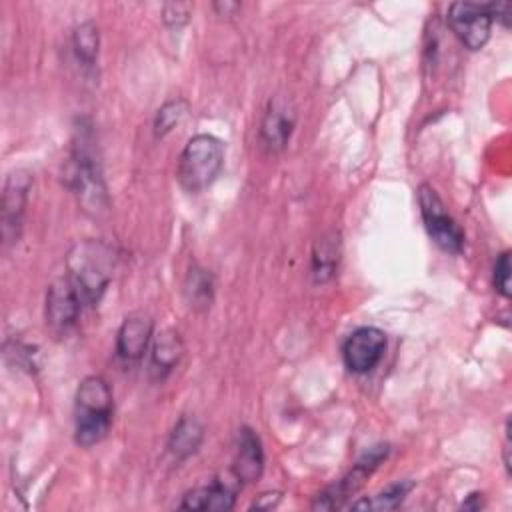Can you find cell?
<instances>
[{
  "label": "cell",
  "instance_id": "7",
  "mask_svg": "<svg viewBox=\"0 0 512 512\" xmlns=\"http://www.w3.org/2000/svg\"><path fill=\"white\" fill-rule=\"evenodd\" d=\"M82 308H84V302L66 274L56 278L48 286L44 318H46V326L56 336H64L76 326Z\"/></svg>",
  "mask_w": 512,
  "mask_h": 512
},
{
  "label": "cell",
  "instance_id": "16",
  "mask_svg": "<svg viewBox=\"0 0 512 512\" xmlns=\"http://www.w3.org/2000/svg\"><path fill=\"white\" fill-rule=\"evenodd\" d=\"M202 438H204V428L202 424L192 418V416H182L174 430L170 432V438H168V450L172 452L174 458L182 460V458H188L190 454H194L200 444H202Z\"/></svg>",
  "mask_w": 512,
  "mask_h": 512
},
{
  "label": "cell",
  "instance_id": "6",
  "mask_svg": "<svg viewBox=\"0 0 512 512\" xmlns=\"http://www.w3.org/2000/svg\"><path fill=\"white\" fill-rule=\"evenodd\" d=\"M448 26L456 34V38L468 48V50H480L490 38L492 28V10L488 4H476V2H454L448 8Z\"/></svg>",
  "mask_w": 512,
  "mask_h": 512
},
{
  "label": "cell",
  "instance_id": "3",
  "mask_svg": "<svg viewBox=\"0 0 512 512\" xmlns=\"http://www.w3.org/2000/svg\"><path fill=\"white\" fill-rule=\"evenodd\" d=\"M222 166H224L222 142L212 134H196L186 142L178 158L176 178L186 192L198 194L218 178Z\"/></svg>",
  "mask_w": 512,
  "mask_h": 512
},
{
  "label": "cell",
  "instance_id": "12",
  "mask_svg": "<svg viewBox=\"0 0 512 512\" xmlns=\"http://www.w3.org/2000/svg\"><path fill=\"white\" fill-rule=\"evenodd\" d=\"M294 112L288 108V104L280 98L270 102L262 124H260V142L268 152H280L294 130Z\"/></svg>",
  "mask_w": 512,
  "mask_h": 512
},
{
  "label": "cell",
  "instance_id": "8",
  "mask_svg": "<svg viewBox=\"0 0 512 512\" xmlns=\"http://www.w3.org/2000/svg\"><path fill=\"white\" fill-rule=\"evenodd\" d=\"M386 352V334L376 326L356 328L342 344V358L350 372L366 374L376 368Z\"/></svg>",
  "mask_w": 512,
  "mask_h": 512
},
{
  "label": "cell",
  "instance_id": "10",
  "mask_svg": "<svg viewBox=\"0 0 512 512\" xmlns=\"http://www.w3.org/2000/svg\"><path fill=\"white\" fill-rule=\"evenodd\" d=\"M32 188V176L26 170H12L4 182L2 194V234L6 242H14L20 236L22 216Z\"/></svg>",
  "mask_w": 512,
  "mask_h": 512
},
{
  "label": "cell",
  "instance_id": "5",
  "mask_svg": "<svg viewBox=\"0 0 512 512\" xmlns=\"http://www.w3.org/2000/svg\"><path fill=\"white\" fill-rule=\"evenodd\" d=\"M418 204L420 214L426 226V232L436 242L438 248L450 254H460L464 248V232L456 224V220L448 214L444 202L436 194V190L428 184L418 188Z\"/></svg>",
  "mask_w": 512,
  "mask_h": 512
},
{
  "label": "cell",
  "instance_id": "13",
  "mask_svg": "<svg viewBox=\"0 0 512 512\" xmlns=\"http://www.w3.org/2000/svg\"><path fill=\"white\" fill-rule=\"evenodd\" d=\"M234 476L238 482H254L260 478L264 470V450L258 434L244 426L238 432V446H236V456L232 464Z\"/></svg>",
  "mask_w": 512,
  "mask_h": 512
},
{
  "label": "cell",
  "instance_id": "25",
  "mask_svg": "<svg viewBox=\"0 0 512 512\" xmlns=\"http://www.w3.org/2000/svg\"><path fill=\"white\" fill-rule=\"evenodd\" d=\"M482 506H484V504H482V494H478V492L470 494L468 500L462 502V508H464V510H480Z\"/></svg>",
  "mask_w": 512,
  "mask_h": 512
},
{
  "label": "cell",
  "instance_id": "23",
  "mask_svg": "<svg viewBox=\"0 0 512 512\" xmlns=\"http://www.w3.org/2000/svg\"><path fill=\"white\" fill-rule=\"evenodd\" d=\"M190 4H166L164 6V20L170 26H180L188 20Z\"/></svg>",
  "mask_w": 512,
  "mask_h": 512
},
{
  "label": "cell",
  "instance_id": "9",
  "mask_svg": "<svg viewBox=\"0 0 512 512\" xmlns=\"http://www.w3.org/2000/svg\"><path fill=\"white\" fill-rule=\"evenodd\" d=\"M386 456H388V446L386 444L372 446L368 452H364V456L354 464V468L340 482H336L334 486L326 488L322 494L316 496L312 508H326V510L340 508L342 502L346 498H350L364 484V480L378 468V464Z\"/></svg>",
  "mask_w": 512,
  "mask_h": 512
},
{
  "label": "cell",
  "instance_id": "20",
  "mask_svg": "<svg viewBox=\"0 0 512 512\" xmlns=\"http://www.w3.org/2000/svg\"><path fill=\"white\" fill-rule=\"evenodd\" d=\"M186 294L194 306H210L212 300V278L206 270L194 266L186 278Z\"/></svg>",
  "mask_w": 512,
  "mask_h": 512
},
{
  "label": "cell",
  "instance_id": "2",
  "mask_svg": "<svg viewBox=\"0 0 512 512\" xmlns=\"http://www.w3.org/2000/svg\"><path fill=\"white\" fill-rule=\"evenodd\" d=\"M112 424V392L104 378L86 376L76 390V444L90 448L98 444Z\"/></svg>",
  "mask_w": 512,
  "mask_h": 512
},
{
  "label": "cell",
  "instance_id": "15",
  "mask_svg": "<svg viewBox=\"0 0 512 512\" xmlns=\"http://www.w3.org/2000/svg\"><path fill=\"white\" fill-rule=\"evenodd\" d=\"M234 502H236L234 490L226 482L214 480L206 486L190 490L182 498L180 508L182 510H202V512H206V510H232Z\"/></svg>",
  "mask_w": 512,
  "mask_h": 512
},
{
  "label": "cell",
  "instance_id": "14",
  "mask_svg": "<svg viewBox=\"0 0 512 512\" xmlns=\"http://www.w3.org/2000/svg\"><path fill=\"white\" fill-rule=\"evenodd\" d=\"M184 352L182 340L174 330H162L152 340L150 350V374L156 380H164L180 362Z\"/></svg>",
  "mask_w": 512,
  "mask_h": 512
},
{
  "label": "cell",
  "instance_id": "22",
  "mask_svg": "<svg viewBox=\"0 0 512 512\" xmlns=\"http://www.w3.org/2000/svg\"><path fill=\"white\" fill-rule=\"evenodd\" d=\"M494 286L504 298L510 296V252H502L494 264Z\"/></svg>",
  "mask_w": 512,
  "mask_h": 512
},
{
  "label": "cell",
  "instance_id": "17",
  "mask_svg": "<svg viewBox=\"0 0 512 512\" xmlns=\"http://www.w3.org/2000/svg\"><path fill=\"white\" fill-rule=\"evenodd\" d=\"M338 254H340V242L338 234H328L322 236L316 242V248L312 252V276L316 282H326L332 278L336 264H338Z\"/></svg>",
  "mask_w": 512,
  "mask_h": 512
},
{
  "label": "cell",
  "instance_id": "26",
  "mask_svg": "<svg viewBox=\"0 0 512 512\" xmlns=\"http://www.w3.org/2000/svg\"><path fill=\"white\" fill-rule=\"evenodd\" d=\"M214 8H216V10L222 8V12H228V10H236L238 4H226V2H224V4H214Z\"/></svg>",
  "mask_w": 512,
  "mask_h": 512
},
{
  "label": "cell",
  "instance_id": "1",
  "mask_svg": "<svg viewBox=\"0 0 512 512\" xmlns=\"http://www.w3.org/2000/svg\"><path fill=\"white\" fill-rule=\"evenodd\" d=\"M112 250L100 240H82L72 246L66 258V276L80 294L84 306L100 302L112 278Z\"/></svg>",
  "mask_w": 512,
  "mask_h": 512
},
{
  "label": "cell",
  "instance_id": "19",
  "mask_svg": "<svg viewBox=\"0 0 512 512\" xmlns=\"http://www.w3.org/2000/svg\"><path fill=\"white\" fill-rule=\"evenodd\" d=\"M72 44L78 60L84 66H92L98 56V28L94 26V22H82L80 26H76L72 34Z\"/></svg>",
  "mask_w": 512,
  "mask_h": 512
},
{
  "label": "cell",
  "instance_id": "21",
  "mask_svg": "<svg viewBox=\"0 0 512 512\" xmlns=\"http://www.w3.org/2000/svg\"><path fill=\"white\" fill-rule=\"evenodd\" d=\"M188 106L184 100H170L166 102L158 114H156V120H154V132L156 136H164L168 134L176 124H180V120L184 118Z\"/></svg>",
  "mask_w": 512,
  "mask_h": 512
},
{
  "label": "cell",
  "instance_id": "11",
  "mask_svg": "<svg viewBox=\"0 0 512 512\" xmlns=\"http://www.w3.org/2000/svg\"><path fill=\"white\" fill-rule=\"evenodd\" d=\"M152 340V320L144 314L128 316L116 334V354L122 362L134 364L148 350Z\"/></svg>",
  "mask_w": 512,
  "mask_h": 512
},
{
  "label": "cell",
  "instance_id": "24",
  "mask_svg": "<svg viewBox=\"0 0 512 512\" xmlns=\"http://www.w3.org/2000/svg\"><path fill=\"white\" fill-rule=\"evenodd\" d=\"M278 502H280V494H278V492H266V494H260V498H258L252 506L270 510V508H274Z\"/></svg>",
  "mask_w": 512,
  "mask_h": 512
},
{
  "label": "cell",
  "instance_id": "4",
  "mask_svg": "<svg viewBox=\"0 0 512 512\" xmlns=\"http://www.w3.org/2000/svg\"><path fill=\"white\" fill-rule=\"evenodd\" d=\"M68 184L86 212L98 214L106 210L108 206L106 184H104L102 168L94 154L92 138L88 130L78 132V138L74 142L70 170H68Z\"/></svg>",
  "mask_w": 512,
  "mask_h": 512
},
{
  "label": "cell",
  "instance_id": "18",
  "mask_svg": "<svg viewBox=\"0 0 512 512\" xmlns=\"http://www.w3.org/2000/svg\"><path fill=\"white\" fill-rule=\"evenodd\" d=\"M412 488H414V482L400 480V482L390 484L388 488H384L382 492H378L372 498H364V500L354 502L352 508H356V510H360V508H368V510H394V508H398L404 502V498L410 494Z\"/></svg>",
  "mask_w": 512,
  "mask_h": 512
}]
</instances>
